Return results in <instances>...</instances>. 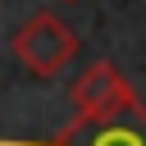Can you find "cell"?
Masks as SVG:
<instances>
[{
	"label": "cell",
	"instance_id": "obj_1",
	"mask_svg": "<svg viewBox=\"0 0 146 146\" xmlns=\"http://www.w3.org/2000/svg\"><path fill=\"white\" fill-rule=\"evenodd\" d=\"M14 59L32 73V78H55L73 55H78V36L64 18L55 14H32L18 32H14Z\"/></svg>",
	"mask_w": 146,
	"mask_h": 146
},
{
	"label": "cell",
	"instance_id": "obj_2",
	"mask_svg": "<svg viewBox=\"0 0 146 146\" xmlns=\"http://www.w3.org/2000/svg\"><path fill=\"white\" fill-rule=\"evenodd\" d=\"M32 146H146V105H128L119 114H100V119H78L64 132L32 141Z\"/></svg>",
	"mask_w": 146,
	"mask_h": 146
},
{
	"label": "cell",
	"instance_id": "obj_3",
	"mask_svg": "<svg viewBox=\"0 0 146 146\" xmlns=\"http://www.w3.org/2000/svg\"><path fill=\"white\" fill-rule=\"evenodd\" d=\"M73 110H78V119H100V114H119V110H128V105H137V91H132V82L110 64V59H96V64H87L82 68V78L73 82Z\"/></svg>",
	"mask_w": 146,
	"mask_h": 146
}]
</instances>
